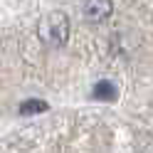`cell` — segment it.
I'll return each instance as SVG.
<instances>
[{"label":"cell","mask_w":153,"mask_h":153,"mask_svg":"<svg viewBox=\"0 0 153 153\" xmlns=\"http://www.w3.org/2000/svg\"><path fill=\"white\" fill-rule=\"evenodd\" d=\"M37 37L45 47H62L69 40V17L64 13H47L37 20Z\"/></svg>","instance_id":"cell-1"},{"label":"cell","mask_w":153,"mask_h":153,"mask_svg":"<svg viewBox=\"0 0 153 153\" xmlns=\"http://www.w3.org/2000/svg\"><path fill=\"white\" fill-rule=\"evenodd\" d=\"M47 109H50L47 101H40V99H27L20 104V114H42Z\"/></svg>","instance_id":"cell-4"},{"label":"cell","mask_w":153,"mask_h":153,"mask_svg":"<svg viewBox=\"0 0 153 153\" xmlns=\"http://www.w3.org/2000/svg\"><path fill=\"white\" fill-rule=\"evenodd\" d=\"M111 10H114L111 0H84V20H89V22L106 20Z\"/></svg>","instance_id":"cell-2"},{"label":"cell","mask_w":153,"mask_h":153,"mask_svg":"<svg viewBox=\"0 0 153 153\" xmlns=\"http://www.w3.org/2000/svg\"><path fill=\"white\" fill-rule=\"evenodd\" d=\"M91 97L97 99V101H114V99L119 97L116 84H114V82H97V84H94Z\"/></svg>","instance_id":"cell-3"}]
</instances>
